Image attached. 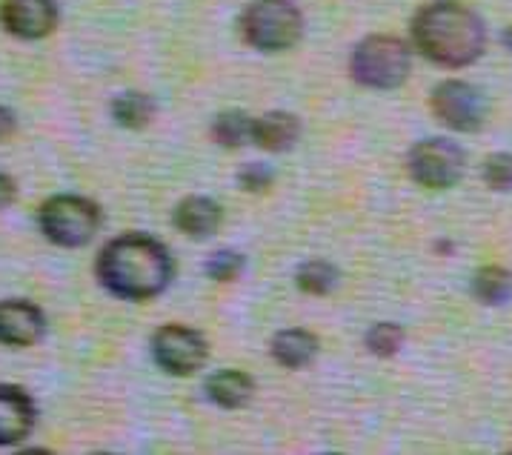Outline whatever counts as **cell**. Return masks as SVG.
Here are the masks:
<instances>
[{"label": "cell", "instance_id": "e0dca14e", "mask_svg": "<svg viewBox=\"0 0 512 455\" xmlns=\"http://www.w3.org/2000/svg\"><path fill=\"white\" fill-rule=\"evenodd\" d=\"M152 115H155V104L144 92H126V95H118L112 104L115 124L126 129H144L152 121Z\"/></svg>", "mask_w": 512, "mask_h": 455}, {"label": "cell", "instance_id": "7c38bea8", "mask_svg": "<svg viewBox=\"0 0 512 455\" xmlns=\"http://www.w3.org/2000/svg\"><path fill=\"white\" fill-rule=\"evenodd\" d=\"M175 227L184 235H192V238H206L221 227V207L204 195L184 198L175 209Z\"/></svg>", "mask_w": 512, "mask_h": 455}, {"label": "cell", "instance_id": "ba28073f", "mask_svg": "<svg viewBox=\"0 0 512 455\" xmlns=\"http://www.w3.org/2000/svg\"><path fill=\"white\" fill-rule=\"evenodd\" d=\"M152 355L169 375H192L206 361V341L189 327L169 324L152 335Z\"/></svg>", "mask_w": 512, "mask_h": 455}, {"label": "cell", "instance_id": "2e32d148", "mask_svg": "<svg viewBox=\"0 0 512 455\" xmlns=\"http://www.w3.org/2000/svg\"><path fill=\"white\" fill-rule=\"evenodd\" d=\"M472 295L481 301V304H504L512 298V272L504 267H484L475 272L472 278Z\"/></svg>", "mask_w": 512, "mask_h": 455}, {"label": "cell", "instance_id": "7402d4cb", "mask_svg": "<svg viewBox=\"0 0 512 455\" xmlns=\"http://www.w3.org/2000/svg\"><path fill=\"white\" fill-rule=\"evenodd\" d=\"M241 269H244V258H241L238 252H232V249L215 252V255L209 258V264H206V272H209L215 281H235V278L241 275Z\"/></svg>", "mask_w": 512, "mask_h": 455}, {"label": "cell", "instance_id": "52a82bcc", "mask_svg": "<svg viewBox=\"0 0 512 455\" xmlns=\"http://www.w3.org/2000/svg\"><path fill=\"white\" fill-rule=\"evenodd\" d=\"M432 112L455 132H475L487 118V101L472 83L444 81L432 92Z\"/></svg>", "mask_w": 512, "mask_h": 455}, {"label": "cell", "instance_id": "5b68a950", "mask_svg": "<svg viewBox=\"0 0 512 455\" xmlns=\"http://www.w3.org/2000/svg\"><path fill=\"white\" fill-rule=\"evenodd\" d=\"M38 224L46 241L58 247H86L101 227V209L81 195H55L38 212Z\"/></svg>", "mask_w": 512, "mask_h": 455}, {"label": "cell", "instance_id": "277c9868", "mask_svg": "<svg viewBox=\"0 0 512 455\" xmlns=\"http://www.w3.org/2000/svg\"><path fill=\"white\" fill-rule=\"evenodd\" d=\"M241 35L261 52L292 49L304 35L301 9L289 0H252L241 15Z\"/></svg>", "mask_w": 512, "mask_h": 455}, {"label": "cell", "instance_id": "5bb4252c", "mask_svg": "<svg viewBox=\"0 0 512 455\" xmlns=\"http://www.w3.org/2000/svg\"><path fill=\"white\" fill-rule=\"evenodd\" d=\"M252 393H255V381L238 370H221V373L209 375L206 381V395L224 410H238L249 404Z\"/></svg>", "mask_w": 512, "mask_h": 455}, {"label": "cell", "instance_id": "603a6c76", "mask_svg": "<svg viewBox=\"0 0 512 455\" xmlns=\"http://www.w3.org/2000/svg\"><path fill=\"white\" fill-rule=\"evenodd\" d=\"M241 184H244V189H249V192H261V189H267L269 184H272V169H267L264 164L244 166Z\"/></svg>", "mask_w": 512, "mask_h": 455}, {"label": "cell", "instance_id": "30bf717a", "mask_svg": "<svg viewBox=\"0 0 512 455\" xmlns=\"http://www.w3.org/2000/svg\"><path fill=\"white\" fill-rule=\"evenodd\" d=\"M46 332V318L32 301H0V344L6 347H32Z\"/></svg>", "mask_w": 512, "mask_h": 455}, {"label": "cell", "instance_id": "ac0fdd59", "mask_svg": "<svg viewBox=\"0 0 512 455\" xmlns=\"http://www.w3.org/2000/svg\"><path fill=\"white\" fill-rule=\"evenodd\" d=\"M252 126H255V121L244 112H221L212 124V135L221 146L235 149V146H244L246 141H252Z\"/></svg>", "mask_w": 512, "mask_h": 455}, {"label": "cell", "instance_id": "484cf974", "mask_svg": "<svg viewBox=\"0 0 512 455\" xmlns=\"http://www.w3.org/2000/svg\"><path fill=\"white\" fill-rule=\"evenodd\" d=\"M504 43H507V49H512V26L504 32Z\"/></svg>", "mask_w": 512, "mask_h": 455}, {"label": "cell", "instance_id": "8992f818", "mask_svg": "<svg viewBox=\"0 0 512 455\" xmlns=\"http://www.w3.org/2000/svg\"><path fill=\"white\" fill-rule=\"evenodd\" d=\"M407 166H410L415 184L427 189H447L458 184V178L464 172V152L452 141L430 138V141L412 146Z\"/></svg>", "mask_w": 512, "mask_h": 455}, {"label": "cell", "instance_id": "d6986e66", "mask_svg": "<svg viewBox=\"0 0 512 455\" xmlns=\"http://www.w3.org/2000/svg\"><path fill=\"white\" fill-rule=\"evenodd\" d=\"M338 281V272L324 264V261H312L298 269V287L307 295H327Z\"/></svg>", "mask_w": 512, "mask_h": 455}, {"label": "cell", "instance_id": "4fadbf2b", "mask_svg": "<svg viewBox=\"0 0 512 455\" xmlns=\"http://www.w3.org/2000/svg\"><path fill=\"white\" fill-rule=\"evenodd\" d=\"M301 124L289 112H267L264 118H255L252 126V144H258L267 152H284L298 141Z\"/></svg>", "mask_w": 512, "mask_h": 455}, {"label": "cell", "instance_id": "d4e9b609", "mask_svg": "<svg viewBox=\"0 0 512 455\" xmlns=\"http://www.w3.org/2000/svg\"><path fill=\"white\" fill-rule=\"evenodd\" d=\"M12 129H15V115H12L6 106H0V141H3V138H9V135H12Z\"/></svg>", "mask_w": 512, "mask_h": 455}, {"label": "cell", "instance_id": "6da1fadb", "mask_svg": "<svg viewBox=\"0 0 512 455\" xmlns=\"http://www.w3.org/2000/svg\"><path fill=\"white\" fill-rule=\"evenodd\" d=\"M95 272L106 290L126 301L155 298L172 281V258L161 241L149 235H121L101 249Z\"/></svg>", "mask_w": 512, "mask_h": 455}, {"label": "cell", "instance_id": "ffe728a7", "mask_svg": "<svg viewBox=\"0 0 512 455\" xmlns=\"http://www.w3.org/2000/svg\"><path fill=\"white\" fill-rule=\"evenodd\" d=\"M401 344H404V330H401L398 324H390V321L375 324V327L367 332V350L372 352V355L390 358V355H395V352L401 350Z\"/></svg>", "mask_w": 512, "mask_h": 455}, {"label": "cell", "instance_id": "7a4b0ae2", "mask_svg": "<svg viewBox=\"0 0 512 455\" xmlns=\"http://www.w3.org/2000/svg\"><path fill=\"white\" fill-rule=\"evenodd\" d=\"M412 41L427 61L461 69L484 55L487 29L467 6L455 0H435L412 18Z\"/></svg>", "mask_w": 512, "mask_h": 455}, {"label": "cell", "instance_id": "9a60e30c", "mask_svg": "<svg viewBox=\"0 0 512 455\" xmlns=\"http://www.w3.org/2000/svg\"><path fill=\"white\" fill-rule=\"evenodd\" d=\"M272 355L289 370H301L318 355V338L307 330H284L272 341Z\"/></svg>", "mask_w": 512, "mask_h": 455}, {"label": "cell", "instance_id": "8fae6325", "mask_svg": "<svg viewBox=\"0 0 512 455\" xmlns=\"http://www.w3.org/2000/svg\"><path fill=\"white\" fill-rule=\"evenodd\" d=\"M35 427V401L23 387L0 384V447L21 444Z\"/></svg>", "mask_w": 512, "mask_h": 455}, {"label": "cell", "instance_id": "44dd1931", "mask_svg": "<svg viewBox=\"0 0 512 455\" xmlns=\"http://www.w3.org/2000/svg\"><path fill=\"white\" fill-rule=\"evenodd\" d=\"M484 181H487V187L498 189V192H507V189H512L510 152H498V155H490V158L484 161Z\"/></svg>", "mask_w": 512, "mask_h": 455}, {"label": "cell", "instance_id": "3957f363", "mask_svg": "<svg viewBox=\"0 0 512 455\" xmlns=\"http://www.w3.org/2000/svg\"><path fill=\"white\" fill-rule=\"evenodd\" d=\"M412 55L407 43L392 35H372L352 49L349 75L367 89H395L410 78Z\"/></svg>", "mask_w": 512, "mask_h": 455}, {"label": "cell", "instance_id": "cb8c5ba5", "mask_svg": "<svg viewBox=\"0 0 512 455\" xmlns=\"http://www.w3.org/2000/svg\"><path fill=\"white\" fill-rule=\"evenodd\" d=\"M12 198H15V181L0 172V209L6 207V204H12Z\"/></svg>", "mask_w": 512, "mask_h": 455}, {"label": "cell", "instance_id": "9c48e42d", "mask_svg": "<svg viewBox=\"0 0 512 455\" xmlns=\"http://www.w3.org/2000/svg\"><path fill=\"white\" fill-rule=\"evenodd\" d=\"M0 23L21 41H41L55 32L58 9L55 0H3Z\"/></svg>", "mask_w": 512, "mask_h": 455}]
</instances>
